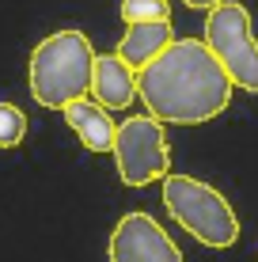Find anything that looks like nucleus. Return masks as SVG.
I'll return each instance as SVG.
<instances>
[{
    "instance_id": "1",
    "label": "nucleus",
    "mask_w": 258,
    "mask_h": 262,
    "mask_svg": "<svg viewBox=\"0 0 258 262\" xmlns=\"http://www.w3.org/2000/svg\"><path fill=\"white\" fill-rule=\"evenodd\" d=\"M137 84L148 114L171 125H201L224 114L236 88L209 38H175L159 57L137 69Z\"/></svg>"
},
{
    "instance_id": "2",
    "label": "nucleus",
    "mask_w": 258,
    "mask_h": 262,
    "mask_svg": "<svg viewBox=\"0 0 258 262\" xmlns=\"http://www.w3.org/2000/svg\"><path fill=\"white\" fill-rule=\"evenodd\" d=\"M95 57L99 53L91 50L84 31H57L42 38L31 50V65H27L34 103L65 111L73 99H84L95 80Z\"/></svg>"
},
{
    "instance_id": "3",
    "label": "nucleus",
    "mask_w": 258,
    "mask_h": 262,
    "mask_svg": "<svg viewBox=\"0 0 258 262\" xmlns=\"http://www.w3.org/2000/svg\"><path fill=\"white\" fill-rule=\"evenodd\" d=\"M163 205L171 213V221L205 247L224 251L239 239V216L232 209V202L201 179L171 171L163 179Z\"/></svg>"
},
{
    "instance_id": "4",
    "label": "nucleus",
    "mask_w": 258,
    "mask_h": 262,
    "mask_svg": "<svg viewBox=\"0 0 258 262\" xmlns=\"http://www.w3.org/2000/svg\"><path fill=\"white\" fill-rule=\"evenodd\" d=\"M114 171L126 186H148L163 183L171 175V148L163 137V122L156 114H133L118 125V141H114Z\"/></svg>"
},
{
    "instance_id": "5",
    "label": "nucleus",
    "mask_w": 258,
    "mask_h": 262,
    "mask_svg": "<svg viewBox=\"0 0 258 262\" xmlns=\"http://www.w3.org/2000/svg\"><path fill=\"white\" fill-rule=\"evenodd\" d=\"M205 38L217 50V57L224 61L232 84L258 95V42L251 31V12L236 0L217 4L205 19Z\"/></svg>"
},
{
    "instance_id": "6",
    "label": "nucleus",
    "mask_w": 258,
    "mask_h": 262,
    "mask_svg": "<svg viewBox=\"0 0 258 262\" xmlns=\"http://www.w3.org/2000/svg\"><path fill=\"white\" fill-rule=\"evenodd\" d=\"M106 255H110V262H182L179 243L159 228L156 216H148L140 209L126 213L114 224Z\"/></svg>"
},
{
    "instance_id": "7",
    "label": "nucleus",
    "mask_w": 258,
    "mask_h": 262,
    "mask_svg": "<svg viewBox=\"0 0 258 262\" xmlns=\"http://www.w3.org/2000/svg\"><path fill=\"white\" fill-rule=\"evenodd\" d=\"M91 95L99 99L106 111H126L133 99H140L137 69H133L122 53H99V57H95Z\"/></svg>"
},
{
    "instance_id": "8",
    "label": "nucleus",
    "mask_w": 258,
    "mask_h": 262,
    "mask_svg": "<svg viewBox=\"0 0 258 262\" xmlns=\"http://www.w3.org/2000/svg\"><path fill=\"white\" fill-rule=\"evenodd\" d=\"M65 122L73 125V133L80 137L87 152H114V141H118V125H114L110 111L99 103V99H73L65 106Z\"/></svg>"
},
{
    "instance_id": "9",
    "label": "nucleus",
    "mask_w": 258,
    "mask_h": 262,
    "mask_svg": "<svg viewBox=\"0 0 258 262\" xmlns=\"http://www.w3.org/2000/svg\"><path fill=\"white\" fill-rule=\"evenodd\" d=\"M175 42L171 19H152V23H129L126 38L118 42V53L129 61L133 69H145L152 57H159L167 46Z\"/></svg>"
},
{
    "instance_id": "10",
    "label": "nucleus",
    "mask_w": 258,
    "mask_h": 262,
    "mask_svg": "<svg viewBox=\"0 0 258 262\" xmlns=\"http://www.w3.org/2000/svg\"><path fill=\"white\" fill-rule=\"evenodd\" d=\"M27 141V111L15 103H0V148H19Z\"/></svg>"
},
{
    "instance_id": "11",
    "label": "nucleus",
    "mask_w": 258,
    "mask_h": 262,
    "mask_svg": "<svg viewBox=\"0 0 258 262\" xmlns=\"http://www.w3.org/2000/svg\"><path fill=\"white\" fill-rule=\"evenodd\" d=\"M122 19L126 23H152L171 19V0H122Z\"/></svg>"
},
{
    "instance_id": "12",
    "label": "nucleus",
    "mask_w": 258,
    "mask_h": 262,
    "mask_svg": "<svg viewBox=\"0 0 258 262\" xmlns=\"http://www.w3.org/2000/svg\"><path fill=\"white\" fill-rule=\"evenodd\" d=\"M186 8H194V12H213L217 4H224V0H182Z\"/></svg>"
}]
</instances>
